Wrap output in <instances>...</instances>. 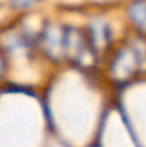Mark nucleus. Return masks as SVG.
<instances>
[{
  "instance_id": "f257e3e1",
  "label": "nucleus",
  "mask_w": 146,
  "mask_h": 147,
  "mask_svg": "<svg viewBox=\"0 0 146 147\" xmlns=\"http://www.w3.org/2000/svg\"><path fill=\"white\" fill-rule=\"evenodd\" d=\"M128 16L136 27L146 31V1L136 0L128 8Z\"/></svg>"
},
{
  "instance_id": "f03ea898",
  "label": "nucleus",
  "mask_w": 146,
  "mask_h": 147,
  "mask_svg": "<svg viewBox=\"0 0 146 147\" xmlns=\"http://www.w3.org/2000/svg\"><path fill=\"white\" fill-rule=\"evenodd\" d=\"M38 1H40V0H10V5L17 10H22L34 7Z\"/></svg>"
},
{
  "instance_id": "7ed1b4c3",
  "label": "nucleus",
  "mask_w": 146,
  "mask_h": 147,
  "mask_svg": "<svg viewBox=\"0 0 146 147\" xmlns=\"http://www.w3.org/2000/svg\"><path fill=\"white\" fill-rule=\"evenodd\" d=\"M1 69H3V59H1V57H0V71H1Z\"/></svg>"
}]
</instances>
